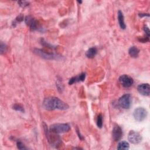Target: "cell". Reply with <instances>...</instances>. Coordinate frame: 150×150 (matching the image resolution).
<instances>
[{"instance_id":"6da1fadb","label":"cell","mask_w":150,"mask_h":150,"mask_svg":"<svg viewBox=\"0 0 150 150\" xmlns=\"http://www.w3.org/2000/svg\"><path fill=\"white\" fill-rule=\"evenodd\" d=\"M43 107L47 110H54L56 109L64 110L69 109V106L58 97H49L45 98L42 103Z\"/></svg>"},{"instance_id":"7a4b0ae2","label":"cell","mask_w":150,"mask_h":150,"mask_svg":"<svg viewBox=\"0 0 150 150\" xmlns=\"http://www.w3.org/2000/svg\"><path fill=\"white\" fill-rule=\"evenodd\" d=\"M70 129L71 127L68 124H54L51 126L49 130L55 134H60L68 132Z\"/></svg>"},{"instance_id":"3957f363","label":"cell","mask_w":150,"mask_h":150,"mask_svg":"<svg viewBox=\"0 0 150 150\" xmlns=\"http://www.w3.org/2000/svg\"><path fill=\"white\" fill-rule=\"evenodd\" d=\"M133 116L138 121H144L147 116V111L143 107H138L134 111Z\"/></svg>"},{"instance_id":"277c9868","label":"cell","mask_w":150,"mask_h":150,"mask_svg":"<svg viewBox=\"0 0 150 150\" xmlns=\"http://www.w3.org/2000/svg\"><path fill=\"white\" fill-rule=\"evenodd\" d=\"M119 105L124 109H130L131 105V96L130 94H126L122 96L119 100Z\"/></svg>"},{"instance_id":"5b68a950","label":"cell","mask_w":150,"mask_h":150,"mask_svg":"<svg viewBox=\"0 0 150 150\" xmlns=\"http://www.w3.org/2000/svg\"><path fill=\"white\" fill-rule=\"evenodd\" d=\"M128 140L133 144H138L141 142L142 137L138 132L130 131L128 135Z\"/></svg>"},{"instance_id":"8992f818","label":"cell","mask_w":150,"mask_h":150,"mask_svg":"<svg viewBox=\"0 0 150 150\" xmlns=\"http://www.w3.org/2000/svg\"><path fill=\"white\" fill-rule=\"evenodd\" d=\"M119 81L121 85L124 88H130L134 83V80L129 76L127 75H121L119 77Z\"/></svg>"},{"instance_id":"52a82bcc","label":"cell","mask_w":150,"mask_h":150,"mask_svg":"<svg viewBox=\"0 0 150 150\" xmlns=\"http://www.w3.org/2000/svg\"><path fill=\"white\" fill-rule=\"evenodd\" d=\"M123 136V131L121 128L118 125H115L112 131V137L115 141H119Z\"/></svg>"},{"instance_id":"ba28073f","label":"cell","mask_w":150,"mask_h":150,"mask_svg":"<svg viewBox=\"0 0 150 150\" xmlns=\"http://www.w3.org/2000/svg\"><path fill=\"white\" fill-rule=\"evenodd\" d=\"M34 53L36 54L37 55L40 56L41 58H45L46 59H54L56 58H57L56 55L52 54H49L46 52L43 51V50L36 49L34 50Z\"/></svg>"},{"instance_id":"9c48e42d","label":"cell","mask_w":150,"mask_h":150,"mask_svg":"<svg viewBox=\"0 0 150 150\" xmlns=\"http://www.w3.org/2000/svg\"><path fill=\"white\" fill-rule=\"evenodd\" d=\"M26 24L30 28L32 31H35L38 29V22L37 21L31 16H27L25 19Z\"/></svg>"},{"instance_id":"30bf717a","label":"cell","mask_w":150,"mask_h":150,"mask_svg":"<svg viewBox=\"0 0 150 150\" xmlns=\"http://www.w3.org/2000/svg\"><path fill=\"white\" fill-rule=\"evenodd\" d=\"M138 92L143 96H148L150 94V87L148 83H143L137 87Z\"/></svg>"},{"instance_id":"8fae6325","label":"cell","mask_w":150,"mask_h":150,"mask_svg":"<svg viewBox=\"0 0 150 150\" xmlns=\"http://www.w3.org/2000/svg\"><path fill=\"white\" fill-rule=\"evenodd\" d=\"M85 77H86V74L84 73H83L78 76L73 77H72L71 79H70V80L69 81V84L70 85H71L76 82L84 81L85 79Z\"/></svg>"},{"instance_id":"7c38bea8","label":"cell","mask_w":150,"mask_h":150,"mask_svg":"<svg viewBox=\"0 0 150 150\" xmlns=\"http://www.w3.org/2000/svg\"><path fill=\"white\" fill-rule=\"evenodd\" d=\"M140 52V50L136 46H132L129 49L128 54L131 57L136 58L138 57Z\"/></svg>"},{"instance_id":"4fadbf2b","label":"cell","mask_w":150,"mask_h":150,"mask_svg":"<svg viewBox=\"0 0 150 150\" xmlns=\"http://www.w3.org/2000/svg\"><path fill=\"white\" fill-rule=\"evenodd\" d=\"M118 21H119V23L120 28L123 29H125L126 28V25L124 23L123 14L121 11H119V12H118Z\"/></svg>"},{"instance_id":"5bb4252c","label":"cell","mask_w":150,"mask_h":150,"mask_svg":"<svg viewBox=\"0 0 150 150\" xmlns=\"http://www.w3.org/2000/svg\"><path fill=\"white\" fill-rule=\"evenodd\" d=\"M97 53V50L96 48H91L88 50L86 53V56L89 59L93 58Z\"/></svg>"},{"instance_id":"9a60e30c","label":"cell","mask_w":150,"mask_h":150,"mask_svg":"<svg viewBox=\"0 0 150 150\" xmlns=\"http://www.w3.org/2000/svg\"><path fill=\"white\" fill-rule=\"evenodd\" d=\"M118 149H128L129 144L126 141H121L119 143L117 146Z\"/></svg>"},{"instance_id":"2e32d148","label":"cell","mask_w":150,"mask_h":150,"mask_svg":"<svg viewBox=\"0 0 150 150\" xmlns=\"http://www.w3.org/2000/svg\"><path fill=\"white\" fill-rule=\"evenodd\" d=\"M97 125L98 127L102 128L103 126V117L102 114H99L97 119Z\"/></svg>"},{"instance_id":"e0dca14e","label":"cell","mask_w":150,"mask_h":150,"mask_svg":"<svg viewBox=\"0 0 150 150\" xmlns=\"http://www.w3.org/2000/svg\"><path fill=\"white\" fill-rule=\"evenodd\" d=\"M13 109L16 111H19L21 112H24V109L22 106L20 105H15L13 106Z\"/></svg>"},{"instance_id":"ac0fdd59","label":"cell","mask_w":150,"mask_h":150,"mask_svg":"<svg viewBox=\"0 0 150 150\" xmlns=\"http://www.w3.org/2000/svg\"><path fill=\"white\" fill-rule=\"evenodd\" d=\"M6 50H7V46L4 43L1 42V45H0V51H1V54H3V53H5Z\"/></svg>"},{"instance_id":"d6986e66","label":"cell","mask_w":150,"mask_h":150,"mask_svg":"<svg viewBox=\"0 0 150 150\" xmlns=\"http://www.w3.org/2000/svg\"><path fill=\"white\" fill-rule=\"evenodd\" d=\"M16 145H17V147L18 148L20 149H26V148L25 147V145L22 144V143H21V141H18L17 143H16Z\"/></svg>"},{"instance_id":"ffe728a7","label":"cell","mask_w":150,"mask_h":150,"mask_svg":"<svg viewBox=\"0 0 150 150\" xmlns=\"http://www.w3.org/2000/svg\"><path fill=\"white\" fill-rule=\"evenodd\" d=\"M18 4H20V5L22 7H25L26 6H28V4H29V3L28 2H25V1H24H24H20V2H18Z\"/></svg>"},{"instance_id":"44dd1931","label":"cell","mask_w":150,"mask_h":150,"mask_svg":"<svg viewBox=\"0 0 150 150\" xmlns=\"http://www.w3.org/2000/svg\"><path fill=\"white\" fill-rule=\"evenodd\" d=\"M144 31H145V34H147V37H149V30L148 27L145 26L144 28Z\"/></svg>"},{"instance_id":"7402d4cb","label":"cell","mask_w":150,"mask_h":150,"mask_svg":"<svg viewBox=\"0 0 150 150\" xmlns=\"http://www.w3.org/2000/svg\"><path fill=\"white\" fill-rule=\"evenodd\" d=\"M139 16H140V17H143V16H149V14H140Z\"/></svg>"}]
</instances>
